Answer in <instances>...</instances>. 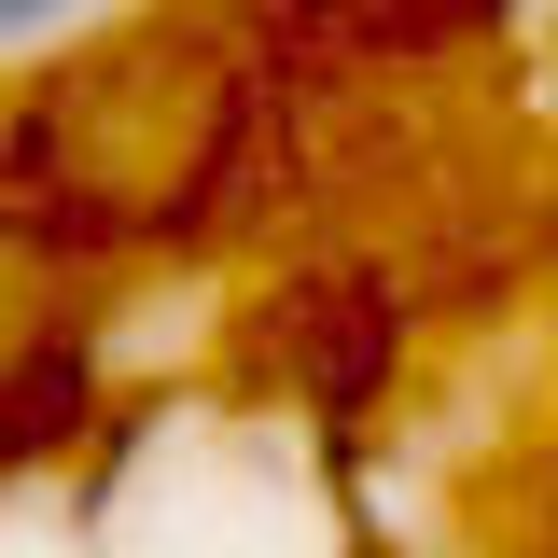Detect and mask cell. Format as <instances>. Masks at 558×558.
Segmentation results:
<instances>
[{
  "mask_svg": "<svg viewBox=\"0 0 558 558\" xmlns=\"http://www.w3.org/2000/svg\"><path fill=\"white\" fill-rule=\"evenodd\" d=\"M43 14H70V0H0V28H14V43H28V28H43Z\"/></svg>",
  "mask_w": 558,
  "mask_h": 558,
  "instance_id": "6da1fadb",
  "label": "cell"
}]
</instances>
